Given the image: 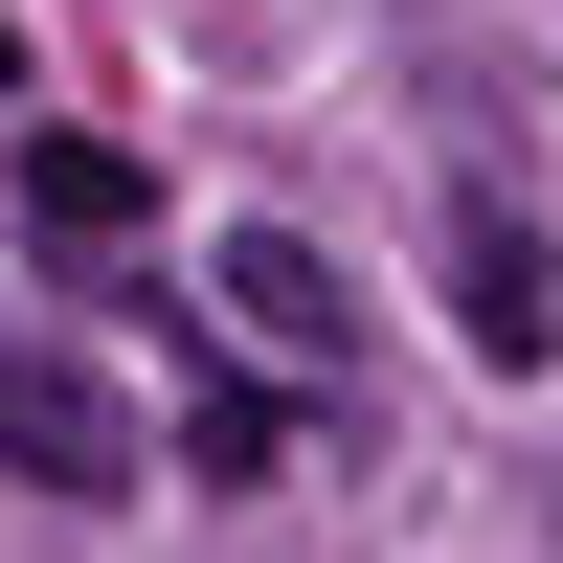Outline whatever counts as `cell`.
I'll use <instances>...</instances> for the list:
<instances>
[{
    "mask_svg": "<svg viewBox=\"0 0 563 563\" xmlns=\"http://www.w3.org/2000/svg\"><path fill=\"white\" fill-rule=\"evenodd\" d=\"M135 203H158V180H135L113 135H23V225H68V249H113Z\"/></svg>",
    "mask_w": 563,
    "mask_h": 563,
    "instance_id": "4",
    "label": "cell"
},
{
    "mask_svg": "<svg viewBox=\"0 0 563 563\" xmlns=\"http://www.w3.org/2000/svg\"><path fill=\"white\" fill-rule=\"evenodd\" d=\"M0 90H23V23H0Z\"/></svg>",
    "mask_w": 563,
    "mask_h": 563,
    "instance_id": "6",
    "label": "cell"
},
{
    "mask_svg": "<svg viewBox=\"0 0 563 563\" xmlns=\"http://www.w3.org/2000/svg\"><path fill=\"white\" fill-rule=\"evenodd\" d=\"M203 294L249 316L271 361H339V339H361V294H339V271H316V249H294V225H225V249H203Z\"/></svg>",
    "mask_w": 563,
    "mask_h": 563,
    "instance_id": "2",
    "label": "cell"
},
{
    "mask_svg": "<svg viewBox=\"0 0 563 563\" xmlns=\"http://www.w3.org/2000/svg\"><path fill=\"white\" fill-rule=\"evenodd\" d=\"M0 474H23V496H68V519H90V496H135V406L90 384V361L0 339Z\"/></svg>",
    "mask_w": 563,
    "mask_h": 563,
    "instance_id": "1",
    "label": "cell"
},
{
    "mask_svg": "<svg viewBox=\"0 0 563 563\" xmlns=\"http://www.w3.org/2000/svg\"><path fill=\"white\" fill-rule=\"evenodd\" d=\"M271 451H294V406H249V384H203V406H180V474H203V496H249Z\"/></svg>",
    "mask_w": 563,
    "mask_h": 563,
    "instance_id": "5",
    "label": "cell"
},
{
    "mask_svg": "<svg viewBox=\"0 0 563 563\" xmlns=\"http://www.w3.org/2000/svg\"><path fill=\"white\" fill-rule=\"evenodd\" d=\"M451 316H474V361H541V225L496 203V180L451 203Z\"/></svg>",
    "mask_w": 563,
    "mask_h": 563,
    "instance_id": "3",
    "label": "cell"
}]
</instances>
